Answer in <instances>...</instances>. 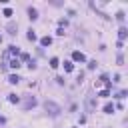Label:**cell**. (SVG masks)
Returning a JSON list of instances; mask_svg holds the SVG:
<instances>
[{"label":"cell","mask_w":128,"mask_h":128,"mask_svg":"<svg viewBox=\"0 0 128 128\" xmlns=\"http://www.w3.org/2000/svg\"><path fill=\"white\" fill-rule=\"evenodd\" d=\"M4 16H12V10L10 8H4Z\"/></svg>","instance_id":"obj_19"},{"label":"cell","mask_w":128,"mask_h":128,"mask_svg":"<svg viewBox=\"0 0 128 128\" xmlns=\"http://www.w3.org/2000/svg\"><path fill=\"white\" fill-rule=\"evenodd\" d=\"M116 20H118V22H124V12H118V14H116Z\"/></svg>","instance_id":"obj_16"},{"label":"cell","mask_w":128,"mask_h":128,"mask_svg":"<svg viewBox=\"0 0 128 128\" xmlns=\"http://www.w3.org/2000/svg\"><path fill=\"white\" fill-rule=\"evenodd\" d=\"M72 60H76V62H86V56L80 52V50H74V52H72Z\"/></svg>","instance_id":"obj_4"},{"label":"cell","mask_w":128,"mask_h":128,"mask_svg":"<svg viewBox=\"0 0 128 128\" xmlns=\"http://www.w3.org/2000/svg\"><path fill=\"white\" fill-rule=\"evenodd\" d=\"M8 30H10V34H16V24H8Z\"/></svg>","instance_id":"obj_17"},{"label":"cell","mask_w":128,"mask_h":128,"mask_svg":"<svg viewBox=\"0 0 128 128\" xmlns=\"http://www.w3.org/2000/svg\"><path fill=\"white\" fill-rule=\"evenodd\" d=\"M0 42H2V36H0Z\"/></svg>","instance_id":"obj_20"},{"label":"cell","mask_w":128,"mask_h":128,"mask_svg":"<svg viewBox=\"0 0 128 128\" xmlns=\"http://www.w3.org/2000/svg\"><path fill=\"white\" fill-rule=\"evenodd\" d=\"M20 60H24V62H30V56H28L26 52H22V54H20Z\"/></svg>","instance_id":"obj_15"},{"label":"cell","mask_w":128,"mask_h":128,"mask_svg":"<svg viewBox=\"0 0 128 128\" xmlns=\"http://www.w3.org/2000/svg\"><path fill=\"white\" fill-rule=\"evenodd\" d=\"M8 66H10V68H20V60H18V58H12Z\"/></svg>","instance_id":"obj_9"},{"label":"cell","mask_w":128,"mask_h":128,"mask_svg":"<svg viewBox=\"0 0 128 128\" xmlns=\"http://www.w3.org/2000/svg\"><path fill=\"white\" fill-rule=\"evenodd\" d=\"M50 66H52V68H58V66H60L58 58H50Z\"/></svg>","instance_id":"obj_14"},{"label":"cell","mask_w":128,"mask_h":128,"mask_svg":"<svg viewBox=\"0 0 128 128\" xmlns=\"http://www.w3.org/2000/svg\"><path fill=\"white\" fill-rule=\"evenodd\" d=\"M40 44H42V46H50V44H52V38H50V36H44V38H40Z\"/></svg>","instance_id":"obj_8"},{"label":"cell","mask_w":128,"mask_h":128,"mask_svg":"<svg viewBox=\"0 0 128 128\" xmlns=\"http://www.w3.org/2000/svg\"><path fill=\"white\" fill-rule=\"evenodd\" d=\"M44 108H46V112H48L50 116H58V114H60V106L54 104L52 100H46V102H44Z\"/></svg>","instance_id":"obj_1"},{"label":"cell","mask_w":128,"mask_h":128,"mask_svg":"<svg viewBox=\"0 0 128 128\" xmlns=\"http://www.w3.org/2000/svg\"><path fill=\"white\" fill-rule=\"evenodd\" d=\"M38 102H36V98H34V96H28V98H26V102L22 104L24 106V110H28V108H34Z\"/></svg>","instance_id":"obj_3"},{"label":"cell","mask_w":128,"mask_h":128,"mask_svg":"<svg viewBox=\"0 0 128 128\" xmlns=\"http://www.w3.org/2000/svg\"><path fill=\"white\" fill-rule=\"evenodd\" d=\"M84 106H86V112H94V106H96V100L92 98V96H88V98L84 100Z\"/></svg>","instance_id":"obj_2"},{"label":"cell","mask_w":128,"mask_h":128,"mask_svg":"<svg viewBox=\"0 0 128 128\" xmlns=\"http://www.w3.org/2000/svg\"><path fill=\"white\" fill-rule=\"evenodd\" d=\"M8 100H10L12 104H16V102H20V98H18V96H16V94H8Z\"/></svg>","instance_id":"obj_11"},{"label":"cell","mask_w":128,"mask_h":128,"mask_svg":"<svg viewBox=\"0 0 128 128\" xmlns=\"http://www.w3.org/2000/svg\"><path fill=\"white\" fill-rule=\"evenodd\" d=\"M104 112H106V114H112V112H114V104H106L104 106Z\"/></svg>","instance_id":"obj_12"},{"label":"cell","mask_w":128,"mask_h":128,"mask_svg":"<svg viewBox=\"0 0 128 128\" xmlns=\"http://www.w3.org/2000/svg\"><path fill=\"white\" fill-rule=\"evenodd\" d=\"M118 36H120V40H118V42H124V38H126V36H128V30H126V28H124V26H122V28H120V30H118Z\"/></svg>","instance_id":"obj_6"},{"label":"cell","mask_w":128,"mask_h":128,"mask_svg":"<svg viewBox=\"0 0 128 128\" xmlns=\"http://www.w3.org/2000/svg\"><path fill=\"white\" fill-rule=\"evenodd\" d=\"M28 18H30V20H36V18H38V12H36V8H32V6L28 8Z\"/></svg>","instance_id":"obj_5"},{"label":"cell","mask_w":128,"mask_h":128,"mask_svg":"<svg viewBox=\"0 0 128 128\" xmlns=\"http://www.w3.org/2000/svg\"><path fill=\"white\" fill-rule=\"evenodd\" d=\"M98 96H102V98H106V96H110V92H108V90H100V92H98Z\"/></svg>","instance_id":"obj_18"},{"label":"cell","mask_w":128,"mask_h":128,"mask_svg":"<svg viewBox=\"0 0 128 128\" xmlns=\"http://www.w3.org/2000/svg\"><path fill=\"white\" fill-rule=\"evenodd\" d=\"M64 70H66V72H72V70H74V64H72V62H64Z\"/></svg>","instance_id":"obj_10"},{"label":"cell","mask_w":128,"mask_h":128,"mask_svg":"<svg viewBox=\"0 0 128 128\" xmlns=\"http://www.w3.org/2000/svg\"><path fill=\"white\" fill-rule=\"evenodd\" d=\"M28 40H32V42H34V40H36V32H34V30H32V28L28 30Z\"/></svg>","instance_id":"obj_13"},{"label":"cell","mask_w":128,"mask_h":128,"mask_svg":"<svg viewBox=\"0 0 128 128\" xmlns=\"http://www.w3.org/2000/svg\"><path fill=\"white\" fill-rule=\"evenodd\" d=\"M8 82H10V84H18V82H20V76H18V74H10V76H8Z\"/></svg>","instance_id":"obj_7"}]
</instances>
